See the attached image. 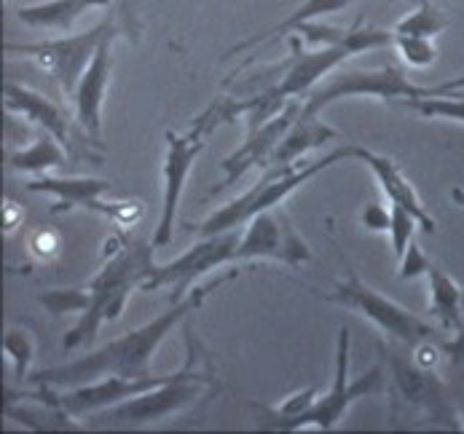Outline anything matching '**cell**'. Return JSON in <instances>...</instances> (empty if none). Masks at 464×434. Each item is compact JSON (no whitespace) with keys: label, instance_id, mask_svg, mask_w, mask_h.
<instances>
[{"label":"cell","instance_id":"14","mask_svg":"<svg viewBox=\"0 0 464 434\" xmlns=\"http://www.w3.org/2000/svg\"><path fill=\"white\" fill-rule=\"evenodd\" d=\"M175 372L167 375H148V378H124V375H105L81 386H67L65 391H54L52 386H41L46 397L63 408L72 419H89L94 413H102L108 408H116L132 397H140L161 383H167Z\"/></svg>","mask_w":464,"mask_h":434},{"label":"cell","instance_id":"12","mask_svg":"<svg viewBox=\"0 0 464 434\" xmlns=\"http://www.w3.org/2000/svg\"><path fill=\"white\" fill-rule=\"evenodd\" d=\"M379 352H382L384 362L390 365L392 389H395V397L400 402L408 405L413 413H421L446 429H457V413L449 402L443 381L435 375V371L421 368L413 357H405L395 349H387L384 343H379Z\"/></svg>","mask_w":464,"mask_h":434},{"label":"cell","instance_id":"8","mask_svg":"<svg viewBox=\"0 0 464 434\" xmlns=\"http://www.w3.org/2000/svg\"><path fill=\"white\" fill-rule=\"evenodd\" d=\"M384 381H387L384 360H379L360 378L349 381V330H346V324H341L338 343H335V375H333L331 389L317 397L314 408L298 421L295 432H304V429L331 432L335 427H341V421L346 419V413L352 410V405L357 400L384 391Z\"/></svg>","mask_w":464,"mask_h":434},{"label":"cell","instance_id":"17","mask_svg":"<svg viewBox=\"0 0 464 434\" xmlns=\"http://www.w3.org/2000/svg\"><path fill=\"white\" fill-rule=\"evenodd\" d=\"M3 105H5L8 113L38 126L41 131L54 134L65 148H70V140H72L70 116L52 97H46V94H41V92H35L30 86H22L16 81H8L5 89H3Z\"/></svg>","mask_w":464,"mask_h":434},{"label":"cell","instance_id":"25","mask_svg":"<svg viewBox=\"0 0 464 434\" xmlns=\"http://www.w3.org/2000/svg\"><path fill=\"white\" fill-rule=\"evenodd\" d=\"M3 354L11 362V368L16 372L19 381H24L30 362L35 360V338L27 327L22 324H11L3 335Z\"/></svg>","mask_w":464,"mask_h":434},{"label":"cell","instance_id":"9","mask_svg":"<svg viewBox=\"0 0 464 434\" xmlns=\"http://www.w3.org/2000/svg\"><path fill=\"white\" fill-rule=\"evenodd\" d=\"M239 242H242V228L199 236V242L183 255L172 257L169 263L156 265L150 279L142 285V293H156V290H175L172 301L183 298L186 293L194 290V282L228 265L237 263L239 257Z\"/></svg>","mask_w":464,"mask_h":434},{"label":"cell","instance_id":"28","mask_svg":"<svg viewBox=\"0 0 464 434\" xmlns=\"http://www.w3.org/2000/svg\"><path fill=\"white\" fill-rule=\"evenodd\" d=\"M400 60L413 67V70H427L438 63V46L432 38H421V35H395V43Z\"/></svg>","mask_w":464,"mask_h":434},{"label":"cell","instance_id":"11","mask_svg":"<svg viewBox=\"0 0 464 434\" xmlns=\"http://www.w3.org/2000/svg\"><path fill=\"white\" fill-rule=\"evenodd\" d=\"M111 183L108 180H100V178H57V175H41L35 180L27 183V190L33 193H49L57 198L54 204V215H63L70 209H86V212H94V215H102L113 223H119L121 228L134 226L140 217H142V204L140 201H116V198H108L111 193Z\"/></svg>","mask_w":464,"mask_h":434},{"label":"cell","instance_id":"15","mask_svg":"<svg viewBox=\"0 0 464 434\" xmlns=\"http://www.w3.org/2000/svg\"><path fill=\"white\" fill-rule=\"evenodd\" d=\"M301 111H304V100H293L287 108L274 113L264 124L247 126L245 142L228 159H223V164H220L223 178H220V183H218V188L212 193H220L226 188L237 186L256 167H268L276 145L282 142V137L287 134V129L293 126V121L301 116Z\"/></svg>","mask_w":464,"mask_h":434},{"label":"cell","instance_id":"6","mask_svg":"<svg viewBox=\"0 0 464 434\" xmlns=\"http://www.w3.org/2000/svg\"><path fill=\"white\" fill-rule=\"evenodd\" d=\"M331 304H338L346 311H354L360 316H365L368 322H373L390 341H395L400 346L416 349L419 343L427 341H438V330L416 316L413 311L400 306L398 301L387 298L384 293H379L376 287L365 285L354 268H346V276L341 282L333 285V293L328 295Z\"/></svg>","mask_w":464,"mask_h":434},{"label":"cell","instance_id":"29","mask_svg":"<svg viewBox=\"0 0 464 434\" xmlns=\"http://www.w3.org/2000/svg\"><path fill=\"white\" fill-rule=\"evenodd\" d=\"M419 228H421L419 217L411 209H405L402 204L392 201V220H390V231L387 234H390V242H392V249H395L398 257L416 239V231Z\"/></svg>","mask_w":464,"mask_h":434},{"label":"cell","instance_id":"10","mask_svg":"<svg viewBox=\"0 0 464 434\" xmlns=\"http://www.w3.org/2000/svg\"><path fill=\"white\" fill-rule=\"evenodd\" d=\"M212 131L199 121H194L191 131L178 134L172 129L164 131V164H161V175H164V198H161V217L153 234V247H167L175 236V226H178V209H180V198L183 190L188 186V178L194 172V164L201 156V150L207 148V137Z\"/></svg>","mask_w":464,"mask_h":434},{"label":"cell","instance_id":"1","mask_svg":"<svg viewBox=\"0 0 464 434\" xmlns=\"http://www.w3.org/2000/svg\"><path fill=\"white\" fill-rule=\"evenodd\" d=\"M237 276V271H228L226 276L194 287L191 293H186L183 298L172 301V306L159 313L156 319L134 327L130 333L113 338L111 343L89 352L86 357H78L72 362L57 365V368H46V371L33 372V381L38 386H52V389H67V386H81L105 375H124V378H148L153 375L150 362L159 352V346L167 341V335L197 309L204 306V301L209 298V293H215L218 287H223L226 282H231Z\"/></svg>","mask_w":464,"mask_h":434},{"label":"cell","instance_id":"26","mask_svg":"<svg viewBox=\"0 0 464 434\" xmlns=\"http://www.w3.org/2000/svg\"><path fill=\"white\" fill-rule=\"evenodd\" d=\"M405 105L427 119L464 124V94H430L419 100H405Z\"/></svg>","mask_w":464,"mask_h":434},{"label":"cell","instance_id":"16","mask_svg":"<svg viewBox=\"0 0 464 434\" xmlns=\"http://www.w3.org/2000/svg\"><path fill=\"white\" fill-rule=\"evenodd\" d=\"M113 41H105L92 64L86 67V72L81 75L75 92H72V113H75V121L78 126L94 137L100 142V134H102V108H105V94H108V86H111V75H113Z\"/></svg>","mask_w":464,"mask_h":434},{"label":"cell","instance_id":"19","mask_svg":"<svg viewBox=\"0 0 464 434\" xmlns=\"http://www.w3.org/2000/svg\"><path fill=\"white\" fill-rule=\"evenodd\" d=\"M335 137H338V131L325 121H320V113L301 111V116L293 121L287 134L282 137V142L276 145L268 167H295L306 153L323 148L325 142H331Z\"/></svg>","mask_w":464,"mask_h":434},{"label":"cell","instance_id":"4","mask_svg":"<svg viewBox=\"0 0 464 434\" xmlns=\"http://www.w3.org/2000/svg\"><path fill=\"white\" fill-rule=\"evenodd\" d=\"M354 159V145H343L335 148L320 161L312 164H295V167H266V175L242 196L231 198L228 204H223L220 209H215L209 217H204L199 226L194 228L199 236H212V234H223V231H234V228H245L256 215H261L266 209L279 207L287 196H293L301 186H306L312 178H317L320 172L331 169L333 164Z\"/></svg>","mask_w":464,"mask_h":434},{"label":"cell","instance_id":"30","mask_svg":"<svg viewBox=\"0 0 464 434\" xmlns=\"http://www.w3.org/2000/svg\"><path fill=\"white\" fill-rule=\"evenodd\" d=\"M400 260V268H398V276L402 282H411V279H421V276H427V271H430V257L424 255V249L421 245L413 239L408 249L402 252L398 257Z\"/></svg>","mask_w":464,"mask_h":434},{"label":"cell","instance_id":"31","mask_svg":"<svg viewBox=\"0 0 464 434\" xmlns=\"http://www.w3.org/2000/svg\"><path fill=\"white\" fill-rule=\"evenodd\" d=\"M390 220H392V209L384 207V204H365L362 212H360V223L365 231H373V234H384L390 231Z\"/></svg>","mask_w":464,"mask_h":434},{"label":"cell","instance_id":"32","mask_svg":"<svg viewBox=\"0 0 464 434\" xmlns=\"http://www.w3.org/2000/svg\"><path fill=\"white\" fill-rule=\"evenodd\" d=\"M60 236L54 234V231H38L33 239H30V247L35 255H41V257H54L57 252H60Z\"/></svg>","mask_w":464,"mask_h":434},{"label":"cell","instance_id":"18","mask_svg":"<svg viewBox=\"0 0 464 434\" xmlns=\"http://www.w3.org/2000/svg\"><path fill=\"white\" fill-rule=\"evenodd\" d=\"M354 159L371 167V172L376 175L379 186H382L384 196H387L390 201L402 204L405 209H411V212L419 217L424 234H432V231H435L432 215L427 212V207H424V201L419 198L413 183L402 175V169H400L392 159H387V156H382V153H373V150H368V148H362V145H354Z\"/></svg>","mask_w":464,"mask_h":434},{"label":"cell","instance_id":"20","mask_svg":"<svg viewBox=\"0 0 464 434\" xmlns=\"http://www.w3.org/2000/svg\"><path fill=\"white\" fill-rule=\"evenodd\" d=\"M113 0H41L22 5L16 11V19L30 30H46V33H67L72 24L94 8H105Z\"/></svg>","mask_w":464,"mask_h":434},{"label":"cell","instance_id":"13","mask_svg":"<svg viewBox=\"0 0 464 434\" xmlns=\"http://www.w3.org/2000/svg\"><path fill=\"white\" fill-rule=\"evenodd\" d=\"M250 260H274V263L298 268L312 260V247L295 231L287 212L274 207L256 215L245 226L237 263H250Z\"/></svg>","mask_w":464,"mask_h":434},{"label":"cell","instance_id":"2","mask_svg":"<svg viewBox=\"0 0 464 434\" xmlns=\"http://www.w3.org/2000/svg\"><path fill=\"white\" fill-rule=\"evenodd\" d=\"M153 242H121L119 249L102 263V268L89 279V293H92V304L83 313H78V322L70 327L63 338V346L67 352L92 343L100 333V327L105 322H116L134 290H142V285L150 279V274L156 271V260H153Z\"/></svg>","mask_w":464,"mask_h":434},{"label":"cell","instance_id":"24","mask_svg":"<svg viewBox=\"0 0 464 434\" xmlns=\"http://www.w3.org/2000/svg\"><path fill=\"white\" fill-rule=\"evenodd\" d=\"M449 19L440 8H435L430 0H419V5L405 14L395 24V35H421V38H438L446 30Z\"/></svg>","mask_w":464,"mask_h":434},{"label":"cell","instance_id":"33","mask_svg":"<svg viewBox=\"0 0 464 434\" xmlns=\"http://www.w3.org/2000/svg\"><path fill=\"white\" fill-rule=\"evenodd\" d=\"M464 94V75L459 78H451V81H446V83H440V86H432V94Z\"/></svg>","mask_w":464,"mask_h":434},{"label":"cell","instance_id":"21","mask_svg":"<svg viewBox=\"0 0 464 434\" xmlns=\"http://www.w3.org/2000/svg\"><path fill=\"white\" fill-rule=\"evenodd\" d=\"M427 287H430V313L438 319V324L443 330L459 333L464 311L462 287L435 263L427 271Z\"/></svg>","mask_w":464,"mask_h":434},{"label":"cell","instance_id":"27","mask_svg":"<svg viewBox=\"0 0 464 434\" xmlns=\"http://www.w3.org/2000/svg\"><path fill=\"white\" fill-rule=\"evenodd\" d=\"M38 304L52 316L83 313L92 304V293H89V287L86 290H81V287H57V290L38 293Z\"/></svg>","mask_w":464,"mask_h":434},{"label":"cell","instance_id":"22","mask_svg":"<svg viewBox=\"0 0 464 434\" xmlns=\"http://www.w3.org/2000/svg\"><path fill=\"white\" fill-rule=\"evenodd\" d=\"M67 161V148L49 131H41L27 148L14 150L8 156V169L27 172V175H49L54 169H63Z\"/></svg>","mask_w":464,"mask_h":434},{"label":"cell","instance_id":"23","mask_svg":"<svg viewBox=\"0 0 464 434\" xmlns=\"http://www.w3.org/2000/svg\"><path fill=\"white\" fill-rule=\"evenodd\" d=\"M354 0H304L287 19H282L279 24H274V27H268L266 33H258V35H253V38H247V41H242V43H237L231 52H228V57H234V54H242V52H247V49H253V46H261V43H268V41H274V38H282V35H290L293 33V27H298L301 22H309V19H320V16H331V14H338V11H343L346 5H352Z\"/></svg>","mask_w":464,"mask_h":434},{"label":"cell","instance_id":"3","mask_svg":"<svg viewBox=\"0 0 464 434\" xmlns=\"http://www.w3.org/2000/svg\"><path fill=\"white\" fill-rule=\"evenodd\" d=\"M199 357H201V343L188 335V357L186 365L180 371H175V375L140 394L132 397L116 408H108L102 413H94L86 421L89 429H140V427H150L159 421H167L172 416H180L183 410L199 405L204 397H209L215 391V381H212V371L209 365L199 371Z\"/></svg>","mask_w":464,"mask_h":434},{"label":"cell","instance_id":"34","mask_svg":"<svg viewBox=\"0 0 464 434\" xmlns=\"http://www.w3.org/2000/svg\"><path fill=\"white\" fill-rule=\"evenodd\" d=\"M416 3H419V0H416Z\"/></svg>","mask_w":464,"mask_h":434},{"label":"cell","instance_id":"5","mask_svg":"<svg viewBox=\"0 0 464 434\" xmlns=\"http://www.w3.org/2000/svg\"><path fill=\"white\" fill-rule=\"evenodd\" d=\"M127 30H130V24H127L124 14H108L102 22H97L94 27H89L78 35L49 38L41 43H5V54H22V57L35 60L57 81L60 92L70 100L81 75L94 60L97 49L105 41L124 35Z\"/></svg>","mask_w":464,"mask_h":434},{"label":"cell","instance_id":"7","mask_svg":"<svg viewBox=\"0 0 464 434\" xmlns=\"http://www.w3.org/2000/svg\"><path fill=\"white\" fill-rule=\"evenodd\" d=\"M430 94L432 89L416 86L395 64H384L376 70H333L328 78H323L304 97V111L323 113L333 102L354 100V97H373L382 102H392V100H419Z\"/></svg>","mask_w":464,"mask_h":434}]
</instances>
